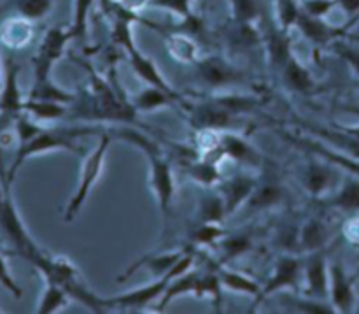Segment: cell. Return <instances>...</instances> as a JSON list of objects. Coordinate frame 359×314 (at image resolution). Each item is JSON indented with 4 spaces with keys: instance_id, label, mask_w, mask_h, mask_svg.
Returning a JSON list of instances; mask_svg holds the SVG:
<instances>
[{
    "instance_id": "40",
    "label": "cell",
    "mask_w": 359,
    "mask_h": 314,
    "mask_svg": "<svg viewBox=\"0 0 359 314\" xmlns=\"http://www.w3.org/2000/svg\"><path fill=\"white\" fill-rule=\"evenodd\" d=\"M170 53L177 60L182 62H195V42L189 39V35H172L170 42H168Z\"/></svg>"
},
{
    "instance_id": "24",
    "label": "cell",
    "mask_w": 359,
    "mask_h": 314,
    "mask_svg": "<svg viewBox=\"0 0 359 314\" xmlns=\"http://www.w3.org/2000/svg\"><path fill=\"white\" fill-rule=\"evenodd\" d=\"M67 104L53 100H37V98H27L23 105V112L30 115L37 122H51L60 119L67 115Z\"/></svg>"
},
{
    "instance_id": "16",
    "label": "cell",
    "mask_w": 359,
    "mask_h": 314,
    "mask_svg": "<svg viewBox=\"0 0 359 314\" xmlns=\"http://www.w3.org/2000/svg\"><path fill=\"white\" fill-rule=\"evenodd\" d=\"M280 76H283V83L286 84L287 90L297 91V93L307 95L316 86L312 74L309 72V69H305L304 63L298 62L294 55H291L286 63L280 67Z\"/></svg>"
},
{
    "instance_id": "39",
    "label": "cell",
    "mask_w": 359,
    "mask_h": 314,
    "mask_svg": "<svg viewBox=\"0 0 359 314\" xmlns=\"http://www.w3.org/2000/svg\"><path fill=\"white\" fill-rule=\"evenodd\" d=\"M223 235L224 232L219 223H200L198 228L193 232L191 242L198 246H216Z\"/></svg>"
},
{
    "instance_id": "36",
    "label": "cell",
    "mask_w": 359,
    "mask_h": 314,
    "mask_svg": "<svg viewBox=\"0 0 359 314\" xmlns=\"http://www.w3.org/2000/svg\"><path fill=\"white\" fill-rule=\"evenodd\" d=\"M198 297L209 299L214 308H219L223 304V284H221L219 277L212 269L207 274H200Z\"/></svg>"
},
{
    "instance_id": "44",
    "label": "cell",
    "mask_w": 359,
    "mask_h": 314,
    "mask_svg": "<svg viewBox=\"0 0 359 314\" xmlns=\"http://www.w3.org/2000/svg\"><path fill=\"white\" fill-rule=\"evenodd\" d=\"M337 6L349 16L347 25H344V30L349 34V28H353L359 21V0H337Z\"/></svg>"
},
{
    "instance_id": "20",
    "label": "cell",
    "mask_w": 359,
    "mask_h": 314,
    "mask_svg": "<svg viewBox=\"0 0 359 314\" xmlns=\"http://www.w3.org/2000/svg\"><path fill=\"white\" fill-rule=\"evenodd\" d=\"M182 255H184L182 251H174V253H160V255L146 256V259H142L140 262L133 263V266L130 267L121 277H119V281L128 280L130 274H133L137 269H140V267H146V269L149 270V273H153V276L158 280V277L165 276V274H167L168 270L179 262V259H181Z\"/></svg>"
},
{
    "instance_id": "21",
    "label": "cell",
    "mask_w": 359,
    "mask_h": 314,
    "mask_svg": "<svg viewBox=\"0 0 359 314\" xmlns=\"http://www.w3.org/2000/svg\"><path fill=\"white\" fill-rule=\"evenodd\" d=\"M333 181V172L328 165H323L321 162H311L305 167L304 172V186L311 195L321 197L328 192Z\"/></svg>"
},
{
    "instance_id": "34",
    "label": "cell",
    "mask_w": 359,
    "mask_h": 314,
    "mask_svg": "<svg viewBox=\"0 0 359 314\" xmlns=\"http://www.w3.org/2000/svg\"><path fill=\"white\" fill-rule=\"evenodd\" d=\"M284 306L294 313H335L332 302L318 301V299L304 297H283Z\"/></svg>"
},
{
    "instance_id": "46",
    "label": "cell",
    "mask_w": 359,
    "mask_h": 314,
    "mask_svg": "<svg viewBox=\"0 0 359 314\" xmlns=\"http://www.w3.org/2000/svg\"><path fill=\"white\" fill-rule=\"evenodd\" d=\"M7 188H11V185H6V183H0V207H2L4 204V199H6V193H7Z\"/></svg>"
},
{
    "instance_id": "26",
    "label": "cell",
    "mask_w": 359,
    "mask_h": 314,
    "mask_svg": "<svg viewBox=\"0 0 359 314\" xmlns=\"http://www.w3.org/2000/svg\"><path fill=\"white\" fill-rule=\"evenodd\" d=\"M332 206L337 209L347 211H359V178L358 176L349 174V178L342 183L337 195L332 199Z\"/></svg>"
},
{
    "instance_id": "42",
    "label": "cell",
    "mask_w": 359,
    "mask_h": 314,
    "mask_svg": "<svg viewBox=\"0 0 359 314\" xmlns=\"http://www.w3.org/2000/svg\"><path fill=\"white\" fill-rule=\"evenodd\" d=\"M300 6L302 11L307 13L309 16L325 18L337 6V0H302Z\"/></svg>"
},
{
    "instance_id": "7",
    "label": "cell",
    "mask_w": 359,
    "mask_h": 314,
    "mask_svg": "<svg viewBox=\"0 0 359 314\" xmlns=\"http://www.w3.org/2000/svg\"><path fill=\"white\" fill-rule=\"evenodd\" d=\"M302 276V262L293 255H283L276 263L272 276L259 290L258 297L255 299V306L262 304L265 299L279 294V292L287 290V288L297 287L298 280Z\"/></svg>"
},
{
    "instance_id": "32",
    "label": "cell",
    "mask_w": 359,
    "mask_h": 314,
    "mask_svg": "<svg viewBox=\"0 0 359 314\" xmlns=\"http://www.w3.org/2000/svg\"><path fill=\"white\" fill-rule=\"evenodd\" d=\"M55 0H16L14 11L18 16L28 21H37L48 16L53 9Z\"/></svg>"
},
{
    "instance_id": "38",
    "label": "cell",
    "mask_w": 359,
    "mask_h": 314,
    "mask_svg": "<svg viewBox=\"0 0 359 314\" xmlns=\"http://www.w3.org/2000/svg\"><path fill=\"white\" fill-rule=\"evenodd\" d=\"M276 11L280 28L290 30L291 27L297 25L298 14L302 11L300 0H276Z\"/></svg>"
},
{
    "instance_id": "48",
    "label": "cell",
    "mask_w": 359,
    "mask_h": 314,
    "mask_svg": "<svg viewBox=\"0 0 359 314\" xmlns=\"http://www.w3.org/2000/svg\"><path fill=\"white\" fill-rule=\"evenodd\" d=\"M358 39H359V32H358Z\"/></svg>"
},
{
    "instance_id": "12",
    "label": "cell",
    "mask_w": 359,
    "mask_h": 314,
    "mask_svg": "<svg viewBox=\"0 0 359 314\" xmlns=\"http://www.w3.org/2000/svg\"><path fill=\"white\" fill-rule=\"evenodd\" d=\"M294 27L300 28L302 34L318 46L330 44V42H335L340 37H346L347 35L344 27H333V25L326 23L325 18L309 16L304 11H300V14H298V20Z\"/></svg>"
},
{
    "instance_id": "27",
    "label": "cell",
    "mask_w": 359,
    "mask_h": 314,
    "mask_svg": "<svg viewBox=\"0 0 359 314\" xmlns=\"http://www.w3.org/2000/svg\"><path fill=\"white\" fill-rule=\"evenodd\" d=\"M27 98H37V100H53V102H60V104H70V102L76 100V95L63 90V88H60L55 81L49 79V81H42V83L32 84Z\"/></svg>"
},
{
    "instance_id": "13",
    "label": "cell",
    "mask_w": 359,
    "mask_h": 314,
    "mask_svg": "<svg viewBox=\"0 0 359 314\" xmlns=\"http://www.w3.org/2000/svg\"><path fill=\"white\" fill-rule=\"evenodd\" d=\"M256 185H258V183H256L255 179L244 174L233 176V178L224 179V181L221 183L219 193L221 197H223L226 216H230L235 211L241 209L244 204H248L249 197L255 192Z\"/></svg>"
},
{
    "instance_id": "23",
    "label": "cell",
    "mask_w": 359,
    "mask_h": 314,
    "mask_svg": "<svg viewBox=\"0 0 359 314\" xmlns=\"http://www.w3.org/2000/svg\"><path fill=\"white\" fill-rule=\"evenodd\" d=\"M174 100H179V98L172 97L170 93H167L161 88L147 84L146 90H142L137 97H133L132 105L135 107L137 112H151L165 107V105H170Z\"/></svg>"
},
{
    "instance_id": "30",
    "label": "cell",
    "mask_w": 359,
    "mask_h": 314,
    "mask_svg": "<svg viewBox=\"0 0 359 314\" xmlns=\"http://www.w3.org/2000/svg\"><path fill=\"white\" fill-rule=\"evenodd\" d=\"M280 199H283V188L276 183H265L262 186L256 185L255 192L249 197L245 206L249 209H265V207L276 206Z\"/></svg>"
},
{
    "instance_id": "31",
    "label": "cell",
    "mask_w": 359,
    "mask_h": 314,
    "mask_svg": "<svg viewBox=\"0 0 359 314\" xmlns=\"http://www.w3.org/2000/svg\"><path fill=\"white\" fill-rule=\"evenodd\" d=\"M216 246L221 251L219 262L228 263L230 260H235L237 256L249 251L252 248V241L248 235H223V239Z\"/></svg>"
},
{
    "instance_id": "14",
    "label": "cell",
    "mask_w": 359,
    "mask_h": 314,
    "mask_svg": "<svg viewBox=\"0 0 359 314\" xmlns=\"http://www.w3.org/2000/svg\"><path fill=\"white\" fill-rule=\"evenodd\" d=\"M287 139L293 144H297L298 148H304V150H309L311 153H314L316 157L325 160L326 164L337 165V167L344 169L349 174L358 176L359 178V158L351 157V155H342L335 150H330V148L323 146V144L316 143L312 139H307V137H287Z\"/></svg>"
},
{
    "instance_id": "33",
    "label": "cell",
    "mask_w": 359,
    "mask_h": 314,
    "mask_svg": "<svg viewBox=\"0 0 359 314\" xmlns=\"http://www.w3.org/2000/svg\"><path fill=\"white\" fill-rule=\"evenodd\" d=\"M214 104L221 109L228 111L230 115H244L258 107V98L248 97V95H223V97L214 98Z\"/></svg>"
},
{
    "instance_id": "25",
    "label": "cell",
    "mask_w": 359,
    "mask_h": 314,
    "mask_svg": "<svg viewBox=\"0 0 359 314\" xmlns=\"http://www.w3.org/2000/svg\"><path fill=\"white\" fill-rule=\"evenodd\" d=\"M326 239H328V230L318 220H309L298 230V244L307 249L309 253L323 249V246L326 244Z\"/></svg>"
},
{
    "instance_id": "22",
    "label": "cell",
    "mask_w": 359,
    "mask_h": 314,
    "mask_svg": "<svg viewBox=\"0 0 359 314\" xmlns=\"http://www.w3.org/2000/svg\"><path fill=\"white\" fill-rule=\"evenodd\" d=\"M72 301V297L69 295V292L58 283H53V281H46V290L42 294L41 301H39L37 314H53L62 311L63 308L69 306V302Z\"/></svg>"
},
{
    "instance_id": "15",
    "label": "cell",
    "mask_w": 359,
    "mask_h": 314,
    "mask_svg": "<svg viewBox=\"0 0 359 314\" xmlns=\"http://www.w3.org/2000/svg\"><path fill=\"white\" fill-rule=\"evenodd\" d=\"M207 266H209V269H212L214 273L217 274L223 288H226V290L230 292H235V294L251 295V297L255 299L258 297L262 287H259L255 280H251V277H248L245 274L237 273V270L233 269H228V267L221 262L214 263L212 260H209Z\"/></svg>"
},
{
    "instance_id": "19",
    "label": "cell",
    "mask_w": 359,
    "mask_h": 314,
    "mask_svg": "<svg viewBox=\"0 0 359 314\" xmlns=\"http://www.w3.org/2000/svg\"><path fill=\"white\" fill-rule=\"evenodd\" d=\"M32 34H34L32 21L21 16L11 18V20L4 21L0 27V42H4L7 48L16 49L27 44L32 39Z\"/></svg>"
},
{
    "instance_id": "43",
    "label": "cell",
    "mask_w": 359,
    "mask_h": 314,
    "mask_svg": "<svg viewBox=\"0 0 359 314\" xmlns=\"http://www.w3.org/2000/svg\"><path fill=\"white\" fill-rule=\"evenodd\" d=\"M0 287H2L4 290L9 292V294L13 295V297H16V299H20L21 295H23V292H21V287L16 283V280L13 277L9 267H7L6 259H4L2 255H0Z\"/></svg>"
},
{
    "instance_id": "1",
    "label": "cell",
    "mask_w": 359,
    "mask_h": 314,
    "mask_svg": "<svg viewBox=\"0 0 359 314\" xmlns=\"http://www.w3.org/2000/svg\"><path fill=\"white\" fill-rule=\"evenodd\" d=\"M118 133L123 139L128 140V143L135 144V146L139 148V150H142V153L147 157V162H149V186L154 192V197H156L161 214H163V218H167L175 192L170 164H168L167 158L161 155V151L158 150L156 144H153V140H149L146 136L137 132V130L123 129L119 130Z\"/></svg>"
},
{
    "instance_id": "29",
    "label": "cell",
    "mask_w": 359,
    "mask_h": 314,
    "mask_svg": "<svg viewBox=\"0 0 359 314\" xmlns=\"http://www.w3.org/2000/svg\"><path fill=\"white\" fill-rule=\"evenodd\" d=\"M226 216L223 197L219 192H207L200 200V223H219Z\"/></svg>"
},
{
    "instance_id": "37",
    "label": "cell",
    "mask_w": 359,
    "mask_h": 314,
    "mask_svg": "<svg viewBox=\"0 0 359 314\" xmlns=\"http://www.w3.org/2000/svg\"><path fill=\"white\" fill-rule=\"evenodd\" d=\"M233 21L244 25H252L262 14V6L258 0H230Z\"/></svg>"
},
{
    "instance_id": "41",
    "label": "cell",
    "mask_w": 359,
    "mask_h": 314,
    "mask_svg": "<svg viewBox=\"0 0 359 314\" xmlns=\"http://www.w3.org/2000/svg\"><path fill=\"white\" fill-rule=\"evenodd\" d=\"M153 6L160 7V9L172 11L174 14H177L179 18L186 20V18L193 16L191 13V2L193 0H149Z\"/></svg>"
},
{
    "instance_id": "6",
    "label": "cell",
    "mask_w": 359,
    "mask_h": 314,
    "mask_svg": "<svg viewBox=\"0 0 359 314\" xmlns=\"http://www.w3.org/2000/svg\"><path fill=\"white\" fill-rule=\"evenodd\" d=\"M70 41L72 39H70L67 27H53L46 32L44 39L39 44L37 53L32 58V63H34V83L51 79L53 67L62 58Z\"/></svg>"
},
{
    "instance_id": "28",
    "label": "cell",
    "mask_w": 359,
    "mask_h": 314,
    "mask_svg": "<svg viewBox=\"0 0 359 314\" xmlns=\"http://www.w3.org/2000/svg\"><path fill=\"white\" fill-rule=\"evenodd\" d=\"M93 4L95 0H74L72 23L67 27L72 41H86L88 21H90V11Z\"/></svg>"
},
{
    "instance_id": "2",
    "label": "cell",
    "mask_w": 359,
    "mask_h": 314,
    "mask_svg": "<svg viewBox=\"0 0 359 314\" xmlns=\"http://www.w3.org/2000/svg\"><path fill=\"white\" fill-rule=\"evenodd\" d=\"M93 132L91 129H44L42 126L30 140L20 144L16 151L14 162L11 164L9 171L6 174V185H13L16 172L23 167L27 160L32 157H39V155H46L49 151H74L77 153L76 137L83 136V133Z\"/></svg>"
},
{
    "instance_id": "8",
    "label": "cell",
    "mask_w": 359,
    "mask_h": 314,
    "mask_svg": "<svg viewBox=\"0 0 359 314\" xmlns=\"http://www.w3.org/2000/svg\"><path fill=\"white\" fill-rule=\"evenodd\" d=\"M20 65L14 62L13 56L6 60V72H4L2 86H0V116L7 119H14L20 112H23L25 98L21 95L20 83Z\"/></svg>"
},
{
    "instance_id": "9",
    "label": "cell",
    "mask_w": 359,
    "mask_h": 314,
    "mask_svg": "<svg viewBox=\"0 0 359 314\" xmlns=\"http://www.w3.org/2000/svg\"><path fill=\"white\" fill-rule=\"evenodd\" d=\"M307 297L330 301V266L323 249L312 251L304 267Z\"/></svg>"
},
{
    "instance_id": "35",
    "label": "cell",
    "mask_w": 359,
    "mask_h": 314,
    "mask_svg": "<svg viewBox=\"0 0 359 314\" xmlns=\"http://www.w3.org/2000/svg\"><path fill=\"white\" fill-rule=\"evenodd\" d=\"M189 178L195 179L196 183L203 186H214L216 183L221 181L219 169H217L216 162H196V164H191L188 169Z\"/></svg>"
},
{
    "instance_id": "3",
    "label": "cell",
    "mask_w": 359,
    "mask_h": 314,
    "mask_svg": "<svg viewBox=\"0 0 359 314\" xmlns=\"http://www.w3.org/2000/svg\"><path fill=\"white\" fill-rule=\"evenodd\" d=\"M193 260H195V253H184V255L179 259V262L175 263L165 276L158 277L153 283H147L132 292H126V294L123 295L105 299V306H107V309H119V311H139V309L147 308L151 302L160 301V297L165 294V290H167L168 283H170L175 276L191 269Z\"/></svg>"
},
{
    "instance_id": "47",
    "label": "cell",
    "mask_w": 359,
    "mask_h": 314,
    "mask_svg": "<svg viewBox=\"0 0 359 314\" xmlns=\"http://www.w3.org/2000/svg\"><path fill=\"white\" fill-rule=\"evenodd\" d=\"M2 79H4L2 77V62H0V86H2Z\"/></svg>"
},
{
    "instance_id": "10",
    "label": "cell",
    "mask_w": 359,
    "mask_h": 314,
    "mask_svg": "<svg viewBox=\"0 0 359 314\" xmlns=\"http://www.w3.org/2000/svg\"><path fill=\"white\" fill-rule=\"evenodd\" d=\"M330 302L335 313H353L356 306L354 280L347 276L342 263L330 266Z\"/></svg>"
},
{
    "instance_id": "11",
    "label": "cell",
    "mask_w": 359,
    "mask_h": 314,
    "mask_svg": "<svg viewBox=\"0 0 359 314\" xmlns=\"http://www.w3.org/2000/svg\"><path fill=\"white\" fill-rule=\"evenodd\" d=\"M198 74L203 83L212 88H224L237 84L242 81V72L231 63L224 62L221 56H209L196 62Z\"/></svg>"
},
{
    "instance_id": "4",
    "label": "cell",
    "mask_w": 359,
    "mask_h": 314,
    "mask_svg": "<svg viewBox=\"0 0 359 314\" xmlns=\"http://www.w3.org/2000/svg\"><path fill=\"white\" fill-rule=\"evenodd\" d=\"M109 146H111V133H102L97 148H95V150L88 155L86 160H84L83 167H81L79 185H77L76 193H74L72 199L69 200V204H67L65 207V213H63V220H65L67 223L74 221V218L79 214L81 207L84 206V202H86L88 197H90L95 183L100 178Z\"/></svg>"
},
{
    "instance_id": "45",
    "label": "cell",
    "mask_w": 359,
    "mask_h": 314,
    "mask_svg": "<svg viewBox=\"0 0 359 314\" xmlns=\"http://www.w3.org/2000/svg\"><path fill=\"white\" fill-rule=\"evenodd\" d=\"M335 49L354 70H356L358 77H359V48H353V46H347L344 42L335 41Z\"/></svg>"
},
{
    "instance_id": "18",
    "label": "cell",
    "mask_w": 359,
    "mask_h": 314,
    "mask_svg": "<svg viewBox=\"0 0 359 314\" xmlns=\"http://www.w3.org/2000/svg\"><path fill=\"white\" fill-rule=\"evenodd\" d=\"M198 288H200V274H193L189 270L179 274L174 280L168 283L167 290L161 295L160 301H158L156 311H163L172 301H175L177 297H182V295H195L198 297Z\"/></svg>"
},
{
    "instance_id": "5",
    "label": "cell",
    "mask_w": 359,
    "mask_h": 314,
    "mask_svg": "<svg viewBox=\"0 0 359 314\" xmlns=\"http://www.w3.org/2000/svg\"><path fill=\"white\" fill-rule=\"evenodd\" d=\"M0 232L9 241L14 251L23 256V259H27L30 263L42 251L37 246V242L28 234L27 227H25L20 213H18V207L14 204L13 195H11V188H7L6 199H4L2 207H0Z\"/></svg>"
},
{
    "instance_id": "17",
    "label": "cell",
    "mask_w": 359,
    "mask_h": 314,
    "mask_svg": "<svg viewBox=\"0 0 359 314\" xmlns=\"http://www.w3.org/2000/svg\"><path fill=\"white\" fill-rule=\"evenodd\" d=\"M212 151H217L219 157H230L237 162H251L256 164L259 155L252 146H249L248 140L244 137L237 136V133H221L217 146Z\"/></svg>"
}]
</instances>
